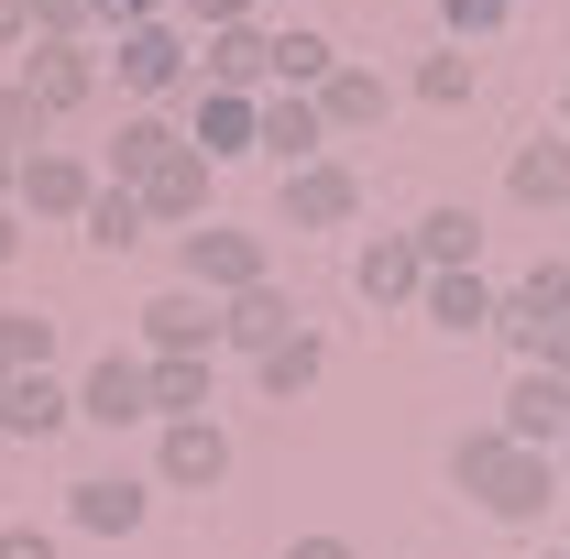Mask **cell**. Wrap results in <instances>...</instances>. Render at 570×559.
<instances>
[{
    "instance_id": "42",
    "label": "cell",
    "mask_w": 570,
    "mask_h": 559,
    "mask_svg": "<svg viewBox=\"0 0 570 559\" xmlns=\"http://www.w3.org/2000/svg\"><path fill=\"white\" fill-rule=\"evenodd\" d=\"M549 373H570V318H560V330H549Z\"/></svg>"
},
{
    "instance_id": "35",
    "label": "cell",
    "mask_w": 570,
    "mask_h": 559,
    "mask_svg": "<svg viewBox=\"0 0 570 559\" xmlns=\"http://www.w3.org/2000/svg\"><path fill=\"white\" fill-rule=\"evenodd\" d=\"M187 33H219V22H264V0H176Z\"/></svg>"
},
{
    "instance_id": "30",
    "label": "cell",
    "mask_w": 570,
    "mask_h": 559,
    "mask_svg": "<svg viewBox=\"0 0 570 559\" xmlns=\"http://www.w3.org/2000/svg\"><path fill=\"white\" fill-rule=\"evenodd\" d=\"M0 373H56V318L0 307Z\"/></svg>"
},
{
    "instance_id": "5",
    "label": "cell",
    "mask_w": 570,
    "mask_h": 559,
    "mask_svg": "<svg viewBox=\"0 0 570 559\" xmlns=\"http://www.w3.org/2000/svg\"><path fill=\"white\" fill-rule=\"evenodd\" d=\"M132 198H142V219H154V231H198V219H209V198H219V165L198 154V143H176V154L142 176Z\"/></svg>"
},
{
    "instance_id": "18",
    "label": "cell",
    "mask_w": 570,
    "mask_h": 559,
    "mask_svg": "<svg viewBox=\"0 0 570 559\" xmlns=\"http://www.w3.org/2000/svg\"><path fill=\"white\" fill-rule=\"evenodd\" d=\"M142 351H219V296L198 285H165V296H142Z\"/></svg>"
},
{
    "instance_id": "37",
    "label": "cell",
    "mask_w": 570,
    "mask_h": 559,
    "mask_svg": "<svg viewBox=\"0 0 570 559\" xmlns=\"http://www.w3.org/2000/svg\"><path fill=\"white\" fill-rule=\"evenodd\" d=\"M0 559H56V527H0Z\"/></svg>"
},
{
    "instance_id": "46",
    "label": "cell",
    "mask_w": 570,
    "mask_h": 559,
    "mask_svg": "<svg viewBox=\"0 0 570 559\" xmlns=\"http://www.w3.org/2000/svg\"><path fill=\"white\" fill-rule=\"evenodd\" d=\"M560 549H570V538H560Z\"/></svg>"
},
{
    "instance_id": "16",
    "label": "cell",
    "mask_w": 570,
    "mask_h": 559,
    "mask_svg": "<svg viewBox=\"0 0 570 559\" xmlns=\"http://www.w3.org/2000/svg\"><path fill=\"white\" fill-rule=\"evenodd\" d=\"M285 330H307V307H296L275 275H264V285H242V296H219V351H253V362H264Z\"/></svg>"
},
{
    "instance_id": "32",
    "label": "cell",
    "mask_w": 570,
    "mask_h": 559,
    "mask_svg": "<svg viewBox=\"0 0 570 559\" xmlns=\"http://www.w3.org/2000/svg\"><path fill=\"white\" fill-rule=\"evenodd\" d=\"M0 143H11V154H45V143H56V110H45L22 77H0Z\"/></svg>"
},
{
    "instance_id": "44",
    "label": "cell",
    "mask_w": 570,
    "mask_h": 559,
    "mask_svg": "<svg viewBox=\"0 0 570 559\" xmlns=\"http://www.w3.org/2000/svg\"><path fill=\"white\" fill-rule=\"evenodd\" d=\"M560 133H570V88H560Z\"/></svg>"
},
{
    "instance_id": "34",
    "label": "cell",
    "mask_w": 570,
    "mask_h": 559,
    "mask_svg": "<svg viewBox=\"0 0 570 559\" xmlns=\"http://www.w3.org/2000/svg\"><path fill=\"white\" fill-rule=\"evenodd\" d=\"M439 22H450V45H483V33L515 22V0H439Z\"/></svg>"
},
{
    "instance_id": "45",
    "label": "cell",
    "mask_w": 570,
    "mask_h": 559,
    "mask_svg": "<svg viewBox=\"0 0 570 559\" xmlns=\"http://www.w3.org/2000/svg\"><path fill=\"white\" fill-rule=\"evenodd\" d=\"M538 559H570V549H538Z\"/></svg>"
},
{
    "instance_id": "14",
    "label": "cell",
    "mask_w": 570,
    "mask_h": 559,
    "mask_svg": "<svg viewBox=\"0 0 570 559\" xmlns=\"http://www.w3.org/2000/svg\"><path fill=\"white\" fill-rule=\"evenodd\" d=\"M142 516H154V483H132V472H88V483H67V527H77V538H142Z\"/></svg>"
},
{
    "instance_id": "15",
    "label": "cell",
    "mask_w": 570,
    "mask_h": 559,
    "mask_svg": "<svg viewBox=\"0 0 570 559\" xmlns=\"http://www.w3.org/2000/svg\"><path fill=\"white\" fill-rule=\"evenodd\" d=\"M494 307H504V285L483 275V264H450V275H428V285H417V318H428V330H450V341L494 330Z\"/></svg>"
},
{
    "instance_id": "25",
    "label": "cell",
    "mask_w": 570,
    "mask_h": 559,
    "mask_svg": "<svg viewBox=\"0 0 570 559\" xmlns=\"http://www.w3.org/2000/svg\"><path fill=\"white\" fill-rule=\"evenodd\" d=\"M187 110H198V154L209 165H230V154H253V99H230V88H187Z\"/></svg>"
},
{
    "instance_id": "13",
    "label": "cell",
    "mask_w": 570,
    "mask_h": 559,
    "mask_svg": "<svg viewBox=\"0 0 570 559\" xmlns=\"http://www.w3.org/2000/svg\"><path fill=\"white\" fill-rule=\"evenodd\" d=\"M77 418H88V428H142V418H154L142 351H99V362L77 373Z\"/></svg>"
},
{
    "instance_id": "38",
    "label": "cell",
    "mask_w": 570,
    "mask_h": 559,
    "mask_svg": "<svg viewBox=\"0 0 570 559\" xmlns=\"http://www.w3.org/2000/svg\"><path fill=\"white\" fill-rule=\"evenodd\" d=\"M285 559H362L352 538H330V527H307V538H285Z\"/></svg>"
},
{
    "instance_id": "4",
    "label": "cell",
    "mask_w": 570,
    "mask_h": 559,
    "mask_svg": "<svg viewBox=\"0 0 570 559\" xmlns=\"http://www.w3.org/2000/svg\"><path fill=\"white\" fill-rule=\"evenodd\" d=\"M352 219H362V176L341 165V154L275 176V231H352Z\"/></svg>"
},
{
    "instance_id": "27",
    "label": "cell",
    "mask_w": 570,
    "mask_h": 559,
    "mask_svg": "<svg viewBox=\"0 0 570 559\" xmlns=\"http://www.w3.org/2000/svg\"><path fill=\"white\" fill-rule=\"evenodd\" d=\"M77 231H88V253H132L154 219H142V198H132V187H110V176H99V198L77 209Z\"/></svg>"
},
{
    "instance_id": "29",
    "label": "cell",
    "mask_w": 570,
    "mask_h": 559,
    "mask_svg": "<svg viewBox=\"0 0 570 559\" xmlns=\"http://www.w3.org/2000/svg\"><path fill=\"white\" fill-rule=\"evenodd\" d=\"M406 88H417L428 110H472V88H483V67H472L461 45H439V56H417V77H406Z\"/></svg>"
},
{
    "instance_id": "21",
    "label": "cell",
    "mask_w": 570,
    "mask_h": 559,
    "mask_svg": "<svg viewBox=\"0 0 570 559\" xmlns=\"http://www.w3.org/2000/svg\"><path fill=\"white\" fill-rule=\"evenodd\" d=\"M504 198H515V209H570V133H527L515 143Z\"/></svg>"
},
{
    "instance_id": "41",
    "label": "cell",
    "mask_w": 570,
    "mask_h": 559,
    "mask_svg": "<svg viewBox=\"0 0 570 559\" xmlns=\"http://www.w3.org/2000/svg\"><path fill=\"white\" fill-rule=\"evenodd\" d=\"M0 198H22V154L11 143H0Z\"/></svg>"
},
{
    "instance_id": "19",
    "label": "cell",
    "mask_w": 570,
    "mask_h": 559,
    "mask_svg": "<svg viewBox=\"0 0 570 559\" xmlns=\"http://www.w3.org/2000/svg\"><path fill=\"white\" fill-rule=\"evenodd\" d=\"M77 418V384H56V373H0V439H56V428Z\"/></svg>"
},
{
    "instance_id": "8",
    "label": "cell",
    "mask_w": 570,
    "mask_h": 559,
    "mask_svg": "<svg viewBox=\"0 0 570 559\" xmlns=\"http://www.w3.org/2000/svg\"><path fill=\"white\" fill-rule=\"evenodd\" d=\"M154 483L165 493H219L230 483V428L219 418H176L165 439H154Z\"/></svg>"
},
{
    "instance_id": "22",
    "label": "cell",
    "mask_w": 570,
    "mask_h": 559,
    "mask_svg": "<svg viewBox=\"0 0 570 559\" xmlns=\"http://www.w3.org/2000/svg\"><path fill=\"white\" fill-rule=\"evenodd\" d=\"M142 384H154V418H209V351H142Z\"/></svg>"
},
{
    "instance_id": "2",
    "label": "cell",
    "mask_w": 570,
    "mask_h": 559,
    "mask_svg": "<svg viewBox=\"0 0 570 559\" xmlns=\"http://www.w3.org/2000/svg\"><path fill=\"white\" fill-rule=\"evenodd\" d=\"M176 285H198V296H242V285H264V231H230V219L176 231Z\"/></svg>"
},
{
    "instance_id": "43",
    "label": "cell",
    "mask_w": 570,
    "mask_h": 559,
    "mask_svg": "<svg viewBox=\"0 0 570 559\" xmlns=\"http://www.w3.org/2000/svg\"><path fill=\"white\" fill-rule=\"evenodd\" d=\"M549 461H560V483H570V428H560V450H549Z\"/></svg>"
},
{
    "instance_id": "11",
    "label": "cell",
    "mask_w": 570,
    "mask_h": 559,
    "mask_svg": "<svg viewBox=\"0 0 570 559\" xmlns=\"http://www.w3.org/2000/svg\"><path fill=\"white\" fill-rule=\"evenodd\" d=\"M494 428L515 439V450H560V428H570V373H549V362H527V373L504 384Z\"/></svg>"
},
{
    "instance_id": "26",
    "label": "cell",
    "mask_w": 570,
    "mask_h": 559,
    "mask_svg": "<svg viewBox=\"0 0 570 559\" xmlns=\"http://www.w3.org/2000/svg\"><path fill=\"white\" fill-rule=\"evenodd\" d=\"M176 143H187V133H176L165 110H132V121L110 133V187H142V176H154V165H165Z\"/></svg>"
},
{
    "instance_id": "40",
    "label": "cell",
    "mask_w": 570,
    "mask_h": 559,
    "mask_svg": "<svg viewBox=\"0 0 570 559\" xmlns=\"http://www.w3.org/2000/svg\"><path fill=\"white\" fill-rule=\"evenodd\" d=\"M0 56H22V0H0Z\"/></svg>"
},
{
    "instance_id": "20",
    "label": "cell",
    "mask_w": 570,
    "mask_h": 559,
    "mask_svg": "<svg viewBox=\"0 0 570 559\" xmlns=\"http://www.w3.org/2000/svg\"><path fill=\"white\" fill-rule=\"evenodd\" d=\"M307 99H318V121H330V143H341V133H373V121L395 110V88H384V77H373V67H352V56H341V67L318 77Z\"/></svg>"
},
{
    "instance_id": "36",
    "label": "cell",
    "mask_w": 570,
    "mask_h": 559,
    "mask_svg": "<svg viewBox=\"0 0 570 559\" xmlns=\"http://www.w3.org/2000/svg\"><path fill=\"white\" fill-rule=\"evenodd\" d=\"M176 0H99V33H132V22H165Z\"/></svg>"
},
{
    "instance_id": "23",
    "label": "cell",
    "mask_w": 570,
    "mask_h": 559,
    "mask_svg": "<svg viewBox=\"0 0 570 559\" xmlns=\"http://www.w3.org/2000/svg\"><path fill=\"white\" fill-rule=\"evenodd\" d=\"M428 253V275H450V264H483V209H461V198H439V209H417V231H406Z\"/></svg>"
},
{
    "instance_id": "9",
    "label": "cell",
    "mask_w": 570,
    "mask_h": 559,
    "mask_svg": "<svg viewBox=\"0 0 570 559\" xmlns=\"http://www.w3.org/2000/svg\"><path fill=\"white\" fill-rule=\"evenodd\" d=\"M22 88H33V99H45V110H56V121H77V110H88V99H99V88H110V67H99V45H22Z\"/></svg>"
},
{
    "instance_id": "17",
    "label": "cell",
    "mask_w": 570,
    "mask_h": 559,
    "mask_svg": "<svg viewBox=\"0 0 570 559\" xmlns=\"http://www.w3.org/2000/svg\"><path fill=\"white\" fill-rule=\"evenodd\" d=\"M352 285H362V307H417V285H428V253L406 242V231H373L352 253Z\"/></svg>"
},
{
    "instance_id": "12",
    "label": "cell",
    "mask_w": 570,
    "mask_h": 559,
    "mask_svg": "<svg viewBox=\"0 0 570 559\" xmlns=\"http://www.w3.org/2000/svg\"><path fill=\"white\" fill-rule=\"evenodd\" d=\"M99 198V165L77 154V143H45V154H22V219H77Z\"/></svg>"
},
{
    "instance_id": "31",
    "label": "cell",
    "mask_w": 570,
    "mask_h": 559,
    "mask_svg": "<svg viewBox=\"0 0 570 559\" xmlns=\"http://www.w3.org/2000/svg\"><path fill=\"white\" fill-rule=\"evenodd\" d=\"M99 0H22V45H88Z\"/></svg>"
},
{
    "instance_id": "6",
    "label": "cell",
    "mask_w": 570,
    "mask_h": 559,
    "mask_svg": "<svg viewBox=\"0 0 570 559\" xmlns=\"http://www.w3.org/2000/svg\"><path fill=\"white\" fill-rule=\"evenodd\" d=\"M560 493H570V483H560V461H549V450H515V439H504V461L483 472V493H472V504H483V516H504V527H538Z\"/></svg>"
},
{
    "instance_id": "10",
    "label": "cell",
    "mask_w": 570,
    "mask_h": 559,
    "mask_svg": "<svg viewBox=\"0 0 570 559\" xmlns=\"http://www.w3.org/2000/svg\"><path fill=\"white\" fill-rule=\"evenodd\" d=\"M198 88L264 99V88H275V33H264V22H219V33H198Z\"/></svg>"
},
{
    "instance_id": "28",
    "label": "cell",
    "mask_w": 570,
    "mask_h": 559,
    "mask_svg": "<svg viewBox=\"0 0 570 559\" xmlns=\"http://www.w3.org/2000/svg\"><path fill=\"white\" fill-rule=\"evenodd\" d=\"M330 67H341V45H330L318 22H285L275 33V88H318Z\"/></svg>"
},
{
    "instance_id": "1",
    "label": "cell",
    "mask_w": 570,
    "mask_h": 559,
    "mask_svg": "<svg viewBox=\"0 0 570 559\" xmlns=\"http://www.w3.org/2000/svg\"><path fill=\"white\" fill-rule=\"evenodd\" d=\"M99 67L121 77L132 99H187V77H198V33L165 11V22H132V33H110V45H99Z\"/></svg>"
},
{
    "instance_id": "7",
    "label": "cell",
    "mask_w": 570,
    "mask_h": 559,
    "mask_svg": "<svg viewBox=\"0 0 570 559\" xmlns=\"http://www.w3.org/2000/svg\"><path fill=\"white\" fill-rule=\"evenodd\" d=\"M253 154H275V176L318 165V154H330V121H318V99H307V88H264V99H253Z\"/></svg>"
},
{
    "instance_id": "39",
    "label": "cell",
    "mask_w": 570,
    "mask_h": 559,
    "mask_svg": "<svg viewBox=\"0 0 570 559\" xmlns=\"http://www.w3.org/2000/svg\"><path fill=\"white\" fill-rule=\"evenodd\" d=\"M22 253V198H0V264Z\"/></svg>"
},
{
    "instance_id": "24",
    "label": "cell",
    "mask_w": 570,
    "mask_h": 559,
    "mask_svg": "<svg viewBox=\"0 0 570 559\" xmlns=\"http://www.w3.org/2000/svg\"><path fill=\"white\" fill-rule=\"evenodd\" d=\"M318 373H330V341H318V330H285V341L264 351V362H253V384H264L275 406H296V395H318Z\"/></svg>"
},
{
    "instance_id": "3",
    "label": "cell",
    "mask_w": 570,
    "mask_h": 559,
    "mask_svg": "<svg viewBox=\"0 0 570 559\" xmlns=\"http://www.w3.org/2000/svg\"><path fill=\"white\" fill-rule=\"evenodd\" d=\"M570 318V264L560 253H538L527 275L504 285V307H494V330L515 341V362H549V330Z\"/></svg>"
},
{
    "instance_id": "33",
    "label": "cell",
    "mask_w": 570,
    "mask_h": 559,
    "mask_svg": "<svg viewBox=\"0 0 570 559\" xmlns=\"http://www.w3.org/2000/svg\"><path fill=\"white\" fill-rule=\"evenodd\" d=\"M494 461H504V428H494V418L450 439V483H461V493H483V472H494Z\"/></svg>"
}]
</instances>
